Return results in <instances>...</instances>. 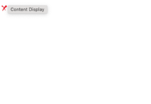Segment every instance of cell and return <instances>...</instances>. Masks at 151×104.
<instances>
[{
  "label": "cell",
  "mask_w": 151,
  "mask_h": 104,
  "mask_svg": "<svg viewBox=\"0 0 151 104\" xmlns=\"http://www.w3.org/2000/svg\"><path fill=\"white\" fill-rule=\"evenodd\" d=\"M9 14H47L48 7L46 5H10L7 7Z\"/></svg>",
  "instance_id": "1"
}]
</instances>
